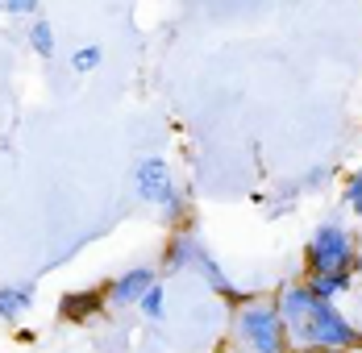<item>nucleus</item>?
Instances as JSON below:
<instances>
[{
    "label": "nucleus",
    "instance_id": "nucleus-1",
    "mask_svg": "<svg viewBox=\"0 0 362 353\" xmlns=\"http://www.w3.org/2000/svg\"><path fill=\"white\" fill-rule=\"evenodd\" d=\"M279 320H284V333L288 341L304 345V349H354L362 345V333L333 308V299H321L308 291V282L300 287H284L279 295Z\"/></svg>",
    "mask_w": 362,
    "mask_h": 353
},
{
    "label": "nucleus",
    "instance_id": "nucleus-2",
    "mask_svg": "<svg viewBox=\"0 0 362 353\" xmlns=\"http://www.w3.org/2000/svg\"><path fill=\"white\" fill-rule=\"evenodd\" d=\"M238 337L250 345L254 353H284L288 349V333L275 304H250L238 316Z\"/></svg>",
    "mask_w": 362,
    "mask_h": 353
},
{
    "label": "nucleus",
    "instance_id": "nucleus-3",
    "mask_svg": "<svg viewBox=\"0 0 362 353\" xmlns=\"http://www.w3.org/2000/svg\"><path fill=\"white\" fill-rule=\"evenodd\" d=\"M354 266V237L337 225H321L308 241V270L313 275H346Z\"/></svg>",
    "mask_w": 362,
    "mask_h": 353
},
{
    "label": "nucleus",
    "instance_id": "nucleus-4",
    "mask_svg": "<svg viewBox=\"0 0 362 353\" xmlns=\"http://www.w3.org/2000/svg\"><path fill=\"white\" fill-rule=\"evenodd\" d=\"M138 196L150 204H163V208H180V196H175V183L163 158H146L138 167Z\"/></svg>",
    "mask_w": 362,
    "mask_h": 353
},
{
    "label": "nucleus",
    "instance_id": "nucleus-5",
    "mask_svg": "<svg viewBox=\"0 0 362 353\" xmlns=\"http://www.w3.org/2000/svg\"><path fill=\"white\" fill-rule=\"evenodd\" d=\"M154 282V270H146V266H138V270H129V275H121V279L112 282V304H138L146 295V287Z\"/></svg>",
    "mask_w": 362,
    "mask_h": 353
},
{
    "label": "nucleus",
    "instance_id": "nucleus-6",
    "mask_svg": "<svg viewBox=\"0 0 362 353\" xmlns=\"http://www.w3.org/2000/svg\"><path fill=\"white\" fill-rule=\"evenodd\" d=\"M30 304H34V282H21V287H0V316H4V320L21 316Z\"/></svg>",
    "mask_w": 362,
    "mask_h": 353
},
{
    "label": "nucleus",
    "instance_id": "nucleus-7",
    "mask_svg": "<svg viewBox=\"0 0 362 353\" xmlns=\"http://www.w3.org/2000/svg\"><path fill=\"white\" fill-rule=\"evenodd\" d=\"M346 287H350V270H346V275H313V282H308V291H313V295H321V299L341 295Z\"/></svg>",
    "mask_w": 362,
    "mask_h": 353
},
{
    "label": "nucleus",
    "instance_id": "nucleus-8",
    "mask_svg": "<svg viewBox=\"0 0 362 353\" xmlns=\"http://www.w3.org/2000/svg\"><path fill=\"white\" fill-rule=\"evenodd\" d=\"M96 304H100V295H96V291H88V295H67V299H63V316L83 320Z\"/></svg>",
    "mask_w": 362,
    "mask_h": 353
},
{
    "label": "nucleus",
    "instance_id": "nucleus-9",
    "mask_svg": "<svg viewBox=\"0 0 362 353\" xmlns=\"http://www.w3.org/2000/svg\"><path fill=\"white\" fill-rule=\"evenodd\" d=\"M30 42H34V50L42 59H50L54 54V30L46 25V21H34V30H30Z\"/></svg>",
    "mask_w": 362,
    "mask_h": 353
},
{
    "label": "nucleus",
    "instance_id": "nucleus-10",
    "mask_svg": "<svg viewBox=\"0 0 362 353\" xmlns=\"http://www.w3.org/2000/svg\"><path fill=\"white\" fill-rule=\"evenodd\" d=\"M138 308H142L150 320L163 316V287H158V282H150V287H146V295L138 299Z\"/></svg>",
    "mask_w": 362,
    "mask_h": 353
},
{
    "label": "nucleus",
    "instance_id": "nucleus-11",
    "mask_svg": "<svg viewBox=\"0 0 362 353\" xmlns=\"http://www.w3.org/2000/svg\"><path fill=\"white\" fill-rule=\"evenodd\" d=\"M100 59H105V50H100V46H83V50L71 59V67L79 71V75H88V71L100 67Z\"/></svg>",
    "mask_w": 362,
    "mask_h": 353
},
{
    "label": "nucleus",
    "instance_id": "nucleus-12",
    "mask_svg": "<svg viewBox=\"0 0 362 353\" xmlns=\"http://www.w3.org/2000/svg\"><path fill=\"white\" fill-rule=\"evenodd\" d=\"M346 200H350V208L362 216V171H354V179H350V187H346Z\"/></svg>",
    "mask_w": 362,
    "mask_h": 353
},
{
    "label": "nucleus",
    "instance_id": "nucleus-13",
    "mask_svg": "<svg viewBox=\"0 0 362 353\" xmlns=\"http://www.w3.org/2000/svg\"><path fill=\"white\" fill-rule=\"evenodd\" d=\"M4 8H8V13H34L37 0H4Z\"/></svg>",
    "mask_w": 362,
    "mask_h": 353
},
{
    "label": "nucleus",
    "instance_id": "nucleus-14",
    "mask_svg": "<svg viewBox=\"0 0 362 353\" xmlns=\"http://www.w3.org/2000/svg\"><path fill=\"white\" fill-rule=\"evenodd\" d=\"M300 353H341V349H300Z\"/></svg>",
    "mask_w": 362,
    "mask_h": 353
}]
</instances>
